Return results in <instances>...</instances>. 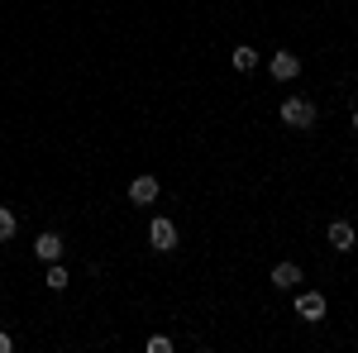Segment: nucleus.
<instances>
[{"mask_svg": "<svg viewBox=\"0 0 358 353\" xmlns=\"http://www.w3.org/2000/svg\"><path fill=\"white\" fill-rule=\"evenodd\" d=\"M282 124H287V129H310V124H315V106H310L306 96H287V101H282Z\"/></svg>", "mask_w": 358, "mask_h": 353, "instance_id": "nucleus-1", "label": "nucleus"}, {"mask_svg": "<svg viewBox=\"0 0 358 353\" xmlns=\"http://www.w3.org/2000/svg\"><path fill=\"white\" fill-rule=\"evenodd\" d=\"M148 244L158 248V253H172L177 248V224L163 215H153V224H148Z\"/></svg>", "mask_w": 358, "mask_h": 353, "instance_id": "nucleus-2", "label": "nucleus"}, {"mask_svg": "<svg viewBox=\"0 0 358 353\" xmlns=\"http://www.w3.org/2000/svg\"><path fill=\"white\" fill-rule=\"evenodd\" d=\"M296 315H301L306 325L325 320V296H320V291H301V296H296Z\"/></svg>", "mask_w": 358, "mask_h": 353, "instance_id": "nucleus-3", "label": "nucleus"}, {"mask_svg": "<svg viewBox=\"0 0 358 353\" xmlns=\"http://www.w3.org/2000/svg\"><path fill=\"white\" fill-rule=\"evenodd\" d=\"M268 72H273L277 82H292V77L301 72V57H296V53H273V57H268Z\"/></svg>", "mask_w": 358, "mask_h": 353, "instance_id": "nucleus-4", "label": "nucleus"}, {"mask_svg": "<svg viewBox=\"0 0 358 353\" xmlns=\"http://www.w3.org/2000/svg\"><path fill=\"white\" fill-rule=\"evenodd\" d=\"M129 201L134 206H153L158 201V177H134L129 182Z\"/></svg>", "mask_w": 358, "mask_h": 353, "instance_id": "nucleus-5", "label": "nucleus"}, {"mask_svg": "<svg viewBox=\"0 0 358 353\" xmlns=\"http://www.w3.org/2000/svg\"><path fill=\"white\" fill-rule=\"evenodd\" d=\"M34 253H38L43 263H57V258H62V234H53V229H43V234L34 239Z\"/></svg>", "mask_w": 358, "mask_h": 353, "instance_id": "nucleus-6", "label": "nucleus"}, {"mask_svg": "<svg viewBox=\"0 0 358 353\" xmlns=\"http://www.w3.org/2000/svg\"><path fill=\"white\" fill-rule=\"evenodd\" d=\"M273 287L277 291H296V287H301V268H296V263H277L273 268Z\"/></svg>", "mask_w": 358, "mask_h": 353, "instance_id": "nucleus-7", "label": "nucleus"}, {"mask_svg": "<svg viewBox=\"0 0 358 353\" xmlns=\"http://www.w3.org/2000/svg\"><path fill=\"white\" fill-rule=\"evenodd\" d=\"M354 244H358V239H354V224H349V219H334V224H330V248L349 253Z\"/></svg>", "mask_w": 358, "mask_h": 353, "instance_id": "nucleus-8", "label": "nucleus"}, {"mask_svg": "<svg viewBox=\"0 0 358 353\" xmlns=\"http://www.w3.org/2000/svg\"><path fill=\"white\" fill-rule=\"evenodd\" d=\"M229 62H234V72H253V67H258V48H248V43H239V48L229 53Z\"/></svg>", "mask_w": 358, "mask_h": 353, "instance_id": "nucleus-9", "label": "nucleus"}, {"mask_svg": "<svg viewBox=\"0 0 358 353\" xmlns=\"http://www.w3.org/2000/svg\"><path fill=\"white\" fill-rule=\"evenodd\" d=\"M15 229H20L15 210H10V206H0V244H10V239H15Z\"/></svg>", "mask_w": 358, "mask_h": 353, "instance_id": "nucleus-10", "label": "nucleus"}, {"mask_svg": "<svg viewBox=\"0 0 358 353\" xmlns=\"http://www.w3.org/2000/svg\"><path fill=\"white\" fill-rule=\"evenodd\" d=\"M43 282H48V291H62V287H67V282H72V277H67V268H62V263H53V268H48V277H43Z\"/></svg>", "mask_w": 358, "mask_h": 353, "instance_id": "nucleus-11", "label": "nucleus"}, {"mask_svg": "<svg viewBox=\"0 0 358 353\" xmlns=\"http://www.w3.org/2000/svg\"><path fill=\"white\" fill-rule=\"evenodd\" d=\"M148 353H172V339H167V334H153V339H148Z\"/></svg>", "mask_w": 358, "mask_h": 353, "instance_id": "nucleus-12", "label": "nucleus"}, {"mask_svg": "<svg viewBox=\"0 0 358 353\" xmlns=\"http://www.w3.org/2000/svg\"><path fill=\"white\" fill-rule=\"evenodd\" d=\"M10 349H15V339H10V334L0 329V353H10Z\"/></svg>", "mask_w": 358, "mask_h": 353, "instance_id": "nucleus-13", "label": "nucleus"}, {"mask_svg": "<svg viewBox=\"0 0 358 353\" xmlns=\"http://www.w3.org/2000/svg\"><path fill=\"white\" fill-rule=\"evenodd\" d=\"M354 129H358V110H354Z\"/></svg>", "mask_w": 358, "mask_h": 353, "instance_id": "nucleus-14", "label": "nucleus"}]
</instances>
